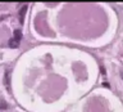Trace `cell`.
Instances as JSON below:
<instances>
[{
    "label": "cell",
    "instance_id": "1",
    "mask_svg": "<svg viewBox=\"0 0 123 112\" xmlns=\"http://www.w3.org/2000/svg\"><path fill=\"white\" fill-rule=\"evenodd\" d=\"M26 12H27V5H23V7H22V9L19 10V21H21V23H23V21H25Z\"/></svg>",
    "mask_w": 123,
    "mask_h": 112
},
{
    "label": "cell",
    "instance_id": "2",
    "mask_svg": "<svg viewBox=\"0 0 123 112\" xmlns=\"http://www.w3.org/2000/svg\"><path fill=\"white\" fill-rule=\"evenodd\" d=\"M8 45H9V48H18L19 41H18V40H15V39H10L9 42H8Z\"/></svg>",
    "mask_w": 123,
    "mask_h": 112
},
{
    "label": "cell",
    "instance_id": "3",
    "mask_svg": "<svg viewBox=\"0 0 123 112\" xmlns=\"http://www.w3.org/2000/svg\"><path fill=\"white\" fill-rule=\"evenodd\" d=\"M13 39H15V40H18V41H21V39H22V32H21V30H15L14 31V36Z\"/></svg>",
    "mask_w": 123,
    "mask_h": 112
},
{
    "label": "cell",
    "instance_id": "4",
    "mask_svg": "<svg viewBox=\"0 0 123 112\" xmlns=\"http://www.w3.org/2000/svg\"><path fill=\"white\" fill-rule=\"evenodd\" d=\"M4 84H5V86L8 88L9 86V73L5 72V79H4Z\"/></svg>",
    "mask_w": 123,
    "mask_h": 112
},
{
    "label": "cell",
    "instance_id": "5",
    "mask_svg": "<svg viewBox=\"0 0 123 112\" xmlns=\"http://www.w3.org/2000/svg\"><path fill=\"white\" fill-rule=\"evenodd\" d=\"M122 77H123V75H122Z\"/></svg>",
    "mask_w": 123,
    "mask_h": 112
}]
</instances>
